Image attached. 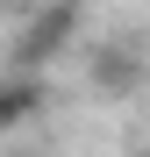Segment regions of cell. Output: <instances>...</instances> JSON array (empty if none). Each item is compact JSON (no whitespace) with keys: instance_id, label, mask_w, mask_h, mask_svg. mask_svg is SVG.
Masks as SVG:
<instances>
[{"instance_id":"6da1fadb","label":"cell","mask_w":150,"mask_h":157,"mask_svg":"<svg viewBox=\"0 0 150 157\" xmlns=\"http://www.w3.org/2000/svg\"><path fill=\"white\" fill-rule=\"evenodd\" d=\"M143 78H150V57H143L136 43H93V57H86V86H93V93L129 100Z\"/></svg>"},{"instance_id":"7a4b0ae2","label":"cell","mask_w":150,"mask_h":157,"mask_svg":"<svg viewBox=\"0 0 150 157\" xmlns=\"http://www.w3.org/2000/svg\"><path fill=\"white\" fill-rule=\"evenodd\" d=\"M29 114H43V86L36 78H7V86H0V136H7L14 121H29Z\"/></svg>"},{"instance_id":"3957f363","label":"cell","mask_w":150,"mask_h":157,"mask_svg":"<svg viewBox=\"0 0 150 157\" xmlns=\"http://www.w3.org/2000/svg\"><path fill=\"white\" fill-rule=\"evenodd\" d=\"M7 157H50V150H7Z\"/></svg>"},{"instance_id":"277c9868","label":"cell","mask_w":150,"mask_h":157,"mask_svg":"<svg viewBox=\"0 0 150 157\" xmlns=\"http://www.w3.org/2000/svg\"><path fill=\"white\" fill-rule=\"evenodd\" d=\"M136 157H150V136H143V143H136Z\"/></svg>"},{"instance_id":"5b68a950","label":"cell","mask_w":150,"mask_h":157,"mask_svg":"<svg viewBox=\"0 0 150 157\" xmlns=\"http://www.w3.org/2000/svg\"><path fill=\"white\" fill-rule=\"evenodd\" d=\"M0 7H21V0H0Z\"/></svg>"}]
</instances>
